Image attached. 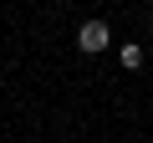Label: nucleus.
Instances as JSON below:
<instances>
[{"label":"nucleus","instance_id":"f03ea898","mask_svg":"<svg viewBox=\"0 0 153 143\" xmlns=\"http://www.w3.org/2000/svg\"><path fill=\"white\" fill-rule=\"evenodd\" d=\"M123 66H128V72L143 66V46H138V41H123Z\"/></svg>","mask_w":153,"mask_h":143},{"label":"nucleus","instance_id":"f257e3e1","mask_svg":"<svg viewBox=\"0 0 153 143\" xmlns=\"http://www.w3.org/2000/svg\"><path fill=\"white\" fill-rule=\"evenodd\" d=\"M107 41H112V31H107V21H82V31H76V46H82L87 56H97V51H107Z\"/></svg>","mask_w":153,"mask_h":143}]
</instances>
